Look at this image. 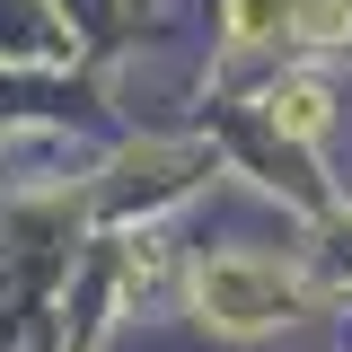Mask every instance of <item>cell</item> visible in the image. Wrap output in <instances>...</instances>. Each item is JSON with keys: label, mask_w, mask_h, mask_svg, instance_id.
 Returning <instances> with one entry per match:
<instances>
[{"label": "cell", "mask_w": 352, "mask_h": 352, "mask_svg": "<svg viewBox=\"0 0 352 352\" xmlns=\"http://www.w3.org/2000/svg\"><path fill=\"white\" fill-rule=\"evenodd\" d=\"M203 308H212L229 335H256V326H273L291 308V282L273 264H212L203 273Z\"/></svg>", "instance_id": "cell-1"}, {"label": "cell", "mask_w": 352, "mask_h": 352, "mask_svg": "<svg viewBox=\"0 0 352 352\" xmlns=\"http://www.w3.org/2000/svg\"><path fill=\"white\" fill-rule=\"evenodd\" d=\"M273 115H282V124H291V132H317V124H326V88H282V97H273Z\"/></svg>", "instance_id": "cell-2"}]
</instances>
